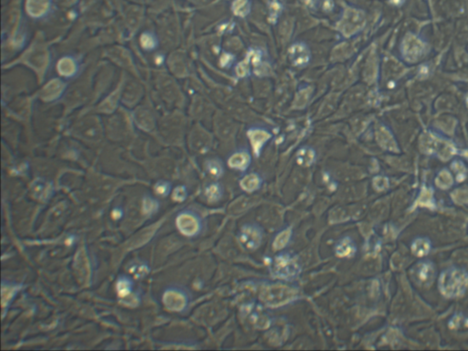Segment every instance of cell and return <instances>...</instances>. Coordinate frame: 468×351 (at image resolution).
<instances>
[{"label":"cell","mask_w":468,"mask_h":351,"mask_svg":"<svg viewBox=\"0 0 468 351\" xmlns=\"http://www.w3.org/2000/svg\"><path fill=\"white\" fill-rule=\"evenodd\" d=\"M252 162V155L247 149H241L233 153L228 159V166L232 169L239 171L247 170Z\"/></svg>","instance_id":"4fadbf2b"},{"label":"cell","mask_w":468,"mask_h":351,"mask_svg":"<svg viewBox=\"0 0 468 351\" xmlns=\"http://www.w3.org/2000/svg\"><path fill=\"white\" fill-rule=\"evenodd\" d=\"M139 43L141 47L146 51H151L153 49H156L157 47V38L154 33L150 31H145L143 33L139 38Z\"/></svg>","instance_id":"f546056e"},{"label":"cell","mask_w":468,"mask_h":351,"mask_svg":"<svg viewBox=\"0 0 468 351\" xmlns=\"http://www.w3.org/2000/svg\"><path fill=\"white\" fill-rule=\"evenodd\" d=\"M299 290L286 284H272L264 287L260 299L268 308H277L296 301Z\"/></svg>","instance_id":"7a4b0ae2"},{"label":"cell","mask_w":468,"mask_h":351,"mask_svg":"<svg viewBox=\"0 0 468 351\" xmlns=\"http://www.w3.org/2000/svg\"><path fill=\"white\" fill-rule=\"evenodd\" d=\"M20 288H21L20 286H17L9 282H2V286H1L2 308H6L9 307V305L13 301L14 297H16V294L19 291Z\"/></svg>","instance_id":"ffe728a7"},{"label":"cell","mask_w":468,"mask_h":351,"mask_svg":"<svg viewBox=\"0 0 468 351\" xmlns=\"http://www.w3.org/2000/svg\"><path fill=\"white\" fill-rule=\"evenodd\" d=\"M425 44L422 42L419 38L416 37H410L409 40L404 44L403 53L404 56L409 61H416L419 60L421 56L425 54Z\"/></svg>","instance_id":"7c38bea8"},{"label":"cell","mask_w":468,"mask_h":351,"mask_svg":"<svg viewBox=\"0 0 468 351\" xmlns=\"http://www.w3.org/2000/svg\"><path fill=\"white\" fill-rule=\"evenodd\" d=\"M247 135L249 140L251 142L252 147H253V154L256 157H258L261 155L264 146L273 137V135L268 130L258 128V127H253L248 130Z\"/></svg>","instance_id":"30bf717a"},{"label":"cell","mask_w":468,"mask_h":351,"mask_svg":"<svg viewBox=\"0 0 468 351\" xmlns=\"http://www.w3.org/2000/svg\"><path fill=\"white\" fill-rule=\"evenodd\" d=\"M116 291L119 297L125 298L133 294L134 291V281L129 276H119L116 281Z\"/></svg>","instance_id":"cb8c5ba5"},{"label":"cell","mask_w":468,"mask_h":351,"mask_svg":"<svg viewBox=\"0 0 468 351\" xmlns=\"http://www.w3.org/2000/svg\"><path fill=\"white\" fill-rule=\"evenodd\" d=\"M365 25V16L359 9H347L338 24V29L346 38H350L361 31Z\"/></svg>","instance_id":"52a82bcc"},{"label":"cell","mask_w":468,"mask_h":351,"mask_svg":"<svg viewBox=\"0 0 468 351\" xmlns=\"http://www.w3.org/2000/svg\"><path fill=\"white\" fill-rule=\"evenodd\" d=\"M424 148V152L429 155H436L443 160H447L450 157L456 155V147L449 144L447 141L431 136L429 138H425L424 144L422 145Z\"/></svg>","instance_id":"ba28073f"},{"label":"cell","mask_w":468,"mask_h":351,"mask_svg":"<svg viewBox=\"0 0 468 351\" xmlns=\"http://www.w3.org/2000/svg\"><path fill=\"white\" fill-rule=\"evenodd\" d=\"M271 272L277 279L292 282L300 276L302 267L296 254L289 252H281L275 256Z\"/></svg>","instance_id":"3957f363"},{"label":"cell","mask_w":468,"mask_h":351,"mask_svg":"<svg viewBox=\"0 0 468 351\" xmlns=\"http://www.w3.org/2000/svg\"><path fill=\"white\" fill-rule=\"evenodd\" d=\"M50 6V0H27L26 9L29 16L41 17L47 14Z\"/></svg>","instance_id":"ac0fdd59"},{"label":"cell","mask_w":468,"mask_h":351,"mask_svg":"<svg viewBox=\"0 0 468 351\" xmlns=\"http://www.w3.org/2000/svg\"><path fill=\"white\" fill-rule=\"evenodd\" d=\"M289 58L296 67H306L311 59V51L304 42H296L289 49Z\"/></svg>","instance_id":"8fae6325"},{"label":"cell","mask_w":468,"mask_h":351,"mask_svg":"<svg viewBox=\"0 0 468 351\" xmlns=\"http://www.w3.org/2000/svg\"><path fill=\"white\" fill-rule=\"evenodd\" d=\"M357 253L355 241L350 236L340 238L335 245V254L339 258H351Z\"/></svg>","instance_id":"5bb4252c"},{"label":"cell","mask_w":468,"mask_h":351,"mask_svg":"<svg viewBox=\"0 0 468 351\" xmlns=\"http://www.w3.org/2000/svg\"><path fill=\"white\" fill-rule=\"evenodd\" d=\"M135 119L137 125L142 129L150 131L155 126V120L153 114L146 109H138L135 114Z\"/></svg>","instance_id":"603a6c76"},{"label":"cell","mask_w":468,"mask_h":351,"mask_svg":"<svg viewBox=\"0 0 468 351\" xmlns=\"http://www.w3.org/2000/svg\"><path fill=\"white\" fill-rule=\"evenodd\" d=\"M32 192L36 199L45 200L48 199L50 194V188L44 181L37 180L33 184Z\"/></svg>","instance_id":"1f68e13d"},{"label":"cell","mask_w":468,"mask_h":351,"mask_svg":"<svg viewBox=\"0 0 468 351\" xmlns=\"http://www.w3.org/2000/svg\"><path fill=\"white\" fill-rule=\"evenodd\" d=\"M292 237H293L292 227L283 229L279 233H276L274 242H273V248L275 251H282L289 244Z\"/></svg>","instance_id":"d4e9b609"},{"label":"cell","mask_w":468,"mask_h":351,"mask_svg":"<svg viewBox=\"0 0 468 351\" xmlns=\"http://www.w3.org/2000/svg\"><path fill=\"white\" fill-rule=\"evenodd\" d=\"M176 227L186 237L198 236L202 232L203 221L197 212L190 210L180 211L176 217Z\"/></svg>","instance_id":"277c9868"},{"label":"cell","mask_w":468,"mask_h":351,"mask_svg":"<svg viewBox=\"0 0 468 351\" xmlns=\"http://www.w3.org/2000/svg\"><path fill=\"white\" fill-rule=\"evenodd\" d=\"M190 297L188 292L179 287L167 288L162 296V302L167 310L172 312H184L189 305Z\"/></svg>","instance_id":"8992f818"},{"label":"cell","mask_w":468,"mask_h":351,"mask_svg":"<svg viewBox=\"0 0 468 351\" xmlns=\"http://www.w3.org/2000/svg\"><path fill=\"white\" fill-rule=\"evenodd\" d=\"M232 10L236 16H245L250 11L248 0H235L232 4Z\"/></svg>","instance_id":"d590c367"},{"label":"cell","mask_w":468,"mask_h":351,"mask_svg":"<svg viewBox=\"0 0 468 351\" xmlns=\"http://www.w3.org/2000/svg\"><path fill=\"white\" fill-rule=\"evenodd\" d=\"M264 230L257 223H246L239 230L238 241L242 248L247 251H255L262 245L264 240Z\"/></svg>","instance_id":"5b68a950"},{"label":"cell","mask_w":468,"mask_h":351,"mask_svg":"<svg viewBox=\"0 0 468 351\" xmlns=\"http://www.w3.org/2000/svg\"><path fill=\"white\" fill-rule=\"evenodd\" d=\"M154 188H155L156 193L159 196H162V197L168 196L170 193V191H171V189H172L171 184L169 183L168 181H165V180H161V181L156 182Z\"/></svg>","instance_id":"74e56055"},{"label":"cell","mask_w":468,"mask_h":351,"mask_svg":"<svg viewBox=\"0 0 468 351\" xmlns=\"http://www.w3.org/2000/svg\"><path fill=\"white\" fill-rule=\"evenodd\" d=\"M79 70L78 62L73 57L66 56L59 59L57 63V70L59 75L65 78H71L75 76Z\"/></svg>","instance_id":"2e32d148"},{"label":"cell","mask_w":468,"mask_h":351,"mask_svg":"<svg viewBox=\"0 0 468 351\" xmlns=\"http://www.w3.org/2000/svg\"><path fill=\"white\" fill-rule=\"evenodd\" d=\"M150 267L147 263L143 261H136L130 264L128 266V272L135 279H143L145 276H148L150 273Z\"/></svg>","instance_id":"83f0119b"},{"label":"cell","mask_w":468,"mask_h":351,"mask_svg":"<svg viewBox=\"0 0 468 351\" xmlns=\"http://www.w3.org/2000/svg\"><path fill=\"white\" fill-rule=\"evenodd\" d=\"M264 179L258 173L247 174L240 180V187L248 193H253L262 188Z\"/></svg>","instance_id":"e0dca14e"},{"label":"cell","mask_w":468,"mask_h":351,"mask_svg":"<svg viewBox=\"0 0 468 351\" xmlns=\"http://www.w3.org/2000/svg\"><path fill=\"white\" fill-rule=\"evenodd\" d=\"M464 156L467 157L468 158V151L464 152Z\"/></svg>","instance_id":"7bdbcfd3"},{"label":"cell","mask_w":468,"mask_h":351,"mask_svg":"<svg viewBox=\"0 0 468 351\" xmlns=\"http://www.w3.org/2000/svg\"><path fill=\"white\" fill-rule=\"evenodd\" d=\"M188 198V189L185 186H178L172 192V199L177 202H183Z\"/></svg>","instance_id":"f35d334b"},{"label":"cell","mask_w":468,"mask_h":351,"mask_svg":"<svg viewBox=\"0 0 468 351\" xmlns=\"http://www.w3.org/2000/svg\"><path fill=\"white\" fill-rule=\"evenodd\" d=\"M453 169L457 172V178L458 181H463L467 178V169L463 163L460 161H456L452 164Z\"/></svg>","instance_id":"60d3db41"},{"label":"cell","mask_w":468,"mask_h":351,"mask_svg":"<svg viewBox=\"0 0 468 351\" xmlns=\"http://www.w3.org/2000/svg\"><path fill=\"white\" fill-rule=\"evenodd\" d=\"M123 214H124V213H123L122 209H121V208H119V207L118 208H115V209H113V211H112V216H113V218L115 219V220H119V219H121V218L123 217Z\"/></svg>","instance_id":"b9f144b4"},{"label":"cell","mask_w":468,"mask_h":351,"mask_svg":"<svg viewBox=\"0 0 468 351\" xmlns=\"http://www.w3.org/2000/svg\"><path fill=\"white\" fill-rule=\"evenodd\" d=\"M436 184L439 189H443V190L450 189L454 185V178H453L452 174L450 173L447 169H443L436 178Z\"/></svg>","instance_id":"836d02e7"},{"label":"cell","mask_w":468,"mask_h":351,"mask_svg":"<svg viewBox=\"0 0 468 351\" xmlns=\"http://www.w3.org/2000/svg\"><path fill=\"white\" fill-rule=\"evenodd\" d=\"M205 167H206V170L208 171V173L216 179L221 178L222 175L224 174L223 163L221 162V160L218 159V158H212V159L207 160Z\"/></svg>","instance_id":"f1b7e54d"},{"label":"cell","mask_w":468,"mask_h":351,"mask_svg":"<svg viewBox=\"0 0 468 351\" xmlns=\"http://www.w3.org/2000/svg\"><path fill=\"white\" fill-rule=\"evenodd\" d=\"M317 159V153L310 146H304L296 154V162L302 167H310Z\"/></svg>","instance_id":"44dd1931"},{"label":"cell","mask_w":468,"mask_h":351,"mask_svg":"<svg viewBox=\"0 0 468 351\" xmlns=\"http://www.w3.org/2000/svg\"><path fill=\"white\" fill-rule=\"evenodd\" d=\"M389 179L384 176H377L373 178V187L377 191H385L389 189Z\"/></svg>","instance_id":"ab89813d"},{"label":"cell","mask_w":468,"mask_h":351,"mask_svg":"<svg viewBox=\"0 0 468 351\" xmlns=\"http://www.w3.org/2000/svg\"><path fill=\"white\" fill-rule=\"evenodd\" d=\"M224 194V189L221 183L212 182L206 186L204 189V195L207 200L210 203H215L222 199Z\"/></svg>","instance_id":"484cf974"},{"label":"cell","mask_w":468,"mask_h":351,"mask_svg":"<svg viewBox=\"0 0 468 351\" xmlns=\"http://www.w3.org/2000/svg\"><path fill=\"white\" fill-rule=\"evenodd\" d=\"M451 196L455 203L459 205L468 204V188L457 189L452 192Z\"/></svg>","instance_id":"8d00e7d4"},{"label":"cell","mask_w":468,"mask_h":351,"mask_svg":"<svg viewBox=\"0 0 468 351\" xmlns=\"http://www.w3.org/2000/svg\"><path fill=\"white\" fill-rule=\"evenodd\" d=\"M377 141L379 142L380 146L382 148L389 150V151L398 152V146L394 140L390 131L386 128L381 126L376 131Z\"/></svg>","instance_id":"d6986e66"},{"label":"cell","mask_w":468,"mask_h":351,"mask_svg":"<svg viewBox=\"0 0 468 351\" xmlns=\"http://www.w3.org/2000/svg\"><path fill=\"white\" fill-rule=\"evenodd\" d=\"M438 288L447 298L462 297L468 289V273L457 267L448 268L440 275Z\"/></svg>","instance_id":"6da1fadb"},{"label":"cell","mask_w":468,"mask_h":351,"mask_svg":"<svg viewBox=\"0 0 468 351\" xmlns=\"http://www.w3.org/2000/svg\"><path fill=\"white\" fill-rule=\"evenodd\" d=\"M65 83L59 79H54L46 84L41 91V98L44 101L50 102L60 97L64 92Z\"/></svg>","instance_id":"9a60e30c"},{"label":"cell","mask_w":468,"mask_h":351,"mask_svg":"<svg viewBox=\"0 0 468 351\" xmlns=\"http://www.w3.org/2000/svg\"><path fill=\"white\" fill-rule=\"evenodd\" d=\"M312 87L304 88L297 92L295 101V107L298 109L305 108L309 103V100L312 96Z\"/></svg>","instance_id":"d6a6232c"},{"label":"cell","mask_w":468,"mask_h":351,"mask_svg":"<svg viewBox=\"0 0 468 351\" xmlns=\"http://www.w3.org/2000/svg\"><path fill=\"white\" fill-rule=\"evenodd\" d=\"M415 207H424L429 209H436V200L434 198V189L433 188L424 187L421 190L420 194L418 196L417 200L415 201Z\"/></svg>","instance_id":"7402d4cb"},{"label":"cell","mask_w":468,"mask_h":351,"mask_svg":"<svg viewBox=\"0 0 468 351\" xmlns=\"http://www.w3.org/2000/svg\"><path fill=\"white\" fill-rule=\"evenodd\" d=\"M159 209V202L152 196H145L142 202V211L145 216H151Z\"/></svg>","instance_id":"4dcf8cb0"},{"label":"cell","mask_w":468,"mask_h":351,"mask_svg":"<svg viewBox=\"0 0 468 351\" xmlns=\"http://www.w3.org/2000/svg\"><path fill=\"white\" fill-rule=\"evenodd\" d=\"M431 244L430 240L427 238H417L412 243V251L413 254L417 257H424L430 253Z\"/></svg>","instance_id":"4316f807"},{"label":"cell","mask_w":468,"mask_h":351,"mask_svg":"<svg viewBox=\"0 0 468 351\" xmlns=\"http://www.w3.org/2000/svg\"><path fill=\"white\" fill-rule=\"evenodd\" d=\"M251 320L253 321V325L255 327H257L260 330H265V329L269 328L270 323H271L269 317L265 314L262 313L261 311H260V313L259 312H254L251 316Z\"/></svg>","instance_id":"e575fe53"},{"label":"cell","mask_w":468,"mask_h":351,"mask_svg":"<svg viewBox=\"0 0 468 351\" xmlns=\"http://www.w3.org/2000/svg\"><path fill=\"white\" fill-rule=\"evenodd\" d=\"M412 276L421 286H429L436 276V269L431 262H421L412 271Z\"/></svg>","instance_id":"9c48e42d"}]
</instances>
